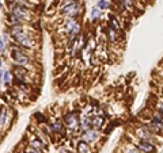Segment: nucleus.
<instances>
[{
    "instance_id": "obj_1",
    "label": "nucleus",
    "mask_w": 163,
    "mask_h": 153,
    "mask_svg": "<svg viewBox=\"0 0 163 153\" xmlns=\"http://www.w3.org/2000/svg\"><path fill=\"white\" fill-rule=\"evenodd\" d=\"M12 35V38L15 39L16 42L19 45H22V46H26V48H30L33 45V42H31V39H30V37L26 33H23V31H20V33H15V34H11Z\"/></svg>"
},
{
    "instance_id": "obj_2",
    "label": "nucleus",
    "mask_w": 163,
    "mask_h": 153,
    "mask_svg": "<svg viewBox=\"0 0 163 153\" xmlns=\"http://www.w3.org/2000/svg\"><path fill=\"white\" fill-rule=\"evenodd\" d=\"M12 58L15 60L16 64L20 65H27L29 64V56L26 54L25 51L19 50V49H12Z\"/></svg>"
},
{
    "instance_id": "obj_3",
    "label": "nucleus",
    "mask_w": 163,
    "mask_h": 153,
    "mask_svg": "<svg viewBox=\"0 0 163 153\" xmlns=\"http://www.w3.org/2000/svg\"><path fill=\"white\" fill-rule=\"evenodd\" d=\"M11 14H12L14 16H15L16 19L19 20V22H22V20L27 19V11L23 8V7H19V6H14L12 10H11Z\"/></svg>"
},
{
    "instance_id": "obj_4",
    "label": "nucleus",
    "mask_w": 163,
    "mask_h": 153,
    "mask_svg": "<svg viewBox=\"0 0 163 153\" xmlns=\"http://www.w3.org/2000/svg\"><path fill=\"white\" fill-rule=\"evenodd\" d=\"M139 150H143V152L145 153H152L156 150V148L153 146L151 142H147V141H141L140 144H139Z\"/></svg>"
},
{
    "instance_id": "obj_5",
    "label": "nucleus",
    "mask_w": 163,
    "mask_h": 153,
    "mask_svg": "<svg viewBox=\"0 0 163 153\" xmlns=\"http://www.w3.org/2000/svg\"><path fill=\"white\" fill-rule=\"evenodd\" d=\"M95 137H96V133L94 130H86L84 134L82 136V140H83V142H88V141L95 140Z\"/></svg>"
},
{
    "instance_id": "obj_6",
    "label": "nucleus",
    "mask_w": 163,
    "mask_h": 153,
    "mask_svg": "<svg viewBox=\"0 0 163 153\" xmlns=\"http://www.w3.org/2000/svg\"><path fill=\"white\" fill-rule=\"evenodd\" d=\"M77 152L79 153H88V146H87L86 142H79L77 144Z\"/></svg>"
},
{
    "instance_id": "obj_7",
    "label": "nucleus",
    "mask_w": 163,
    "mask_h": 153,
    "mask_svg": "<svg viewBox=\"0 0 163 153\" xmlns=\"http://www.w3.org/2000/svg\"><path fill=\"white\" fill-rule=\"evenodd\" d=\"M139 136H140L144 141H147V140H150L151 138V134H150V131H148V129H143V130H140L139 131Z\"/></svg>"
},
{
    "instance_id": "obj_8",
    "label": "nucleus",
    "mask_w": 163,
    "mask_h": 153,
    "mask_svg": "<svg viewBox=\"0 0 163 153\" xmlns=\"http://www.w3.org/2000/svg\"><path fill=\"white\" fill-rule=\"evenodd\" d=\"M52 130L54 131V133H60L61 131V123L58 121H54L53 123H52Z\"/></svg>"
},
{
    "instance_id": "obj_9",
    "label": "nucleus",
    "mask_w": 163,
    "mask_h": 153,
    "mask_svg": "<svg viewBox=\"0 0 163 153\" xmlns=\"http://www.w3.org/2000/svg\"><path fill=\"white\" fill-rule=\"evenodd\" d=\"M6 121H7V111L6 109H3L1 112H0V126H3L6 123Z\"/></svg>"
},
{
    "instance_id": "obj_10",
    "label": "nucleus",
    "mask_w": 163,
    "mask_h": 153,
    "mask_svg": "<svg viewBox=\"0 0 163 153\" xmlns=\"http://www.w3.org/2000/svg\"><path fill=\"white\" fill-rule=\"evenodd\" d=\"M45 145L42 144V141L41 140H34L31 142V148H37V149H42Z\"/></svg>"
},
{
    "instance_id": "obj_11",
    "label": "nucleus",
    "mask_w": 163,
    "mask_h": 153,
    "mask_svg": "<svg viewBox=\"0 0 163 153\" xmlns=\"http://www.w3.org/2000/svg\"><path fill=\"white\" fill-rule=\"evenodd\" d=\"M15 75H16V77H23L26 75V70L20 67H15Z\"/></svg>"
},
{
    "instance_id": "obj_12",
    "label": "nucleus",
    "mask_w": 163,
    "mask_h": 153,
    "mask_svg": "<svg viewBox=\"0 0 163 153\" xmlns=\"http://www.w3.org/2000/svg\"><path fill=\"white\" fill-rule=\"evenodd\" d=\"M20 31H23V29H22V26H20V25H14V26H11V34L20 33Z\"/></svg>"
},
{
    "instance_id": "obj_13",
    "label": "nucleus",
    "mask_w": 163,
    "mask_h": 153,
    "mask_svg": "<svg viewBox=\"0 0 163 153\" xmlns=\"http://www.w3.org/2000/svg\"><path fill=\"white\" fill-rule=\"evenodd\" d=\"M101 11H99V8H94L93 11H91V19H98L99 16H101Z\"/></svg>"
},
{
    "instance_id": "obj_14",
    "label": "nucleus",
    "mask_w": 163,
    "mask_h": 153,
    "mask_svg": "<svg viewBox=\"0 0 163 153\" xmlns=\"http://www.w3.org/2000/svg\"><path fill=\"white\" fill-rule=\"evenodd\" d=\"M65 122H67L68 125H74L75 123V114H72V115L68 114L67 117H65Z\"/></svg>"
},
{
    "instance_id": "obj_15",
    "label": "nucleus",
    "mask_w": 163,
    "mask_h": 153,
    "mask_svg": "<svg viewBox=\"0 0 163 153\" xmlns=\"http://www.w3.org/2000/svg\"><path fill=\"white\" fill-rule=\"evenodd\" d=\"M98 7H99V8H102V10H107V8H109V3L106 1V0H101V1L98 3Z\"/></svg>"
},
{
    "instance_id": "obj_16",
    "label": "nucleus",
    "mask_w": 163,
    "mask_h": 153,
    "mask_svg": "<svg viewBox=\"0 0 163 153\" xmlns=\"http://www.w3.org/2000/svg\"><path fill=\"white\" fill-rule=\"evenodd\" d=\"M3 76H4V81H6V84H8L10 83V72H6V73H3Z\"/></svg>"
},
{
    "instance_id": "obj_17",
    "label": "nucleus",
    "mask_w": 163,
    "mask_h": 153,
    "mask_svg": "<svg viewBox=\"0 0 163 153\" xmlns=\"http://www.w3.org/2000/svg\"><path fill=\"white\" fill-rule=\"evenodd\" d=\"M112 27H113L114 30H118V25H117V20L113 19V18H112Z\"/></svg>"
},
{
    "instance_id": "obj_18",
    "label": "nucleus",
    "mask_w": 163,
    "mask_h": 153,
    "mask_svg": "<svg viewBox=\"0 0 163 153\" xmlns=\"http://www.w3.org/2000/svg\"><path fill=\"white\" fill-rule=\"evenodd\" d=\"M101 123H102V119H101V118H96L94 122H91V125H95V126H99Z\"/></svg>"
},
{
    "instance_id": "obj_19",
    "label": "nucleus",
    "mask_w": 163,
    "mask_h": 153,
    "mask_svg": "<svg viewBox=\"0 0 163 153\" xmlns=\"http://www.w3.org/2000/svg\"><path fill=\"white\" fill-rule=\"evenodd\" d=\"M3 49H4V42H3V41H0V51L3 50Z\"/></svg>"
},
{
    "instance_id": "obj_20",
    "label": "nucleus",
    "mask_w": 163,
    "mask_h": 153,
    "mask_svg": "<svg viewBox=\"0 0 163 153\" xmlns=\"http://www.w3.org/2000/svg\"><path fill=\"white\" fill-rule=\"evenodd\" d=\"M129 153H140V150L139 149H132V150H129Z\"/></svg>"
},
{
    "instance_id": "obj_21",
    "label": "nucleus",
    "mask_w": 163,
    "mask_h": 153,
    "mask_svg": "<svg viewBox=\"0 0 163 153\" xmlns=\"http://www.w3.org/2000/svg\"><path fill=\"white\" fill-rule=\"evenodd\" d=\"M115 35H114V31H110V39H114Z\"/></svg>"
},
{
    "instance_id": "obj_22",
    "label": "nucleus",
    "mask_w": 163,
    "mask_h": 153,
    "mask_svg": "<svg viewBox=\"0 0 163 153\" xmlns=\"http://www.w3.org/2000/svg\"><path fill=\"white\" fill-rule=\"evenodd\" d=\"M1 76H3V72H1V70H0V77H1Z\"/></svg>"
},
{
    "instance_id": "obj_23",
    "label": "nucleus",
    "mask_w": 163,
    "mask_h": 153,
    "mask_svg": "<svg viewBox=\"0 0 163 153\" xmlns=\"http://www.w3.org/2000/svg\"><path fill=\"white\" fill-rule=\"evenodd\" d=\"M0 67H1V60H0Z\"/></svg>"
},
{
    "instance_id": "obj_24",
    "label": "nucleus",
    "mask_w": 163,
    "mask_h": 153,
    "mask_svg": "<svg viewBox=\"0 0 163 153\" xmlns=\"http://www.w3.org/2000/svg\"><path fill=\"white\" fill-rule=\"evenodd\" d=\"M0 8H1V3H0Z\"/></svg>"
}]
</instances>
